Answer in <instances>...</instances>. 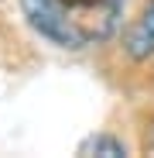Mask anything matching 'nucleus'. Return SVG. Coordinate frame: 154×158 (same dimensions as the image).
I'll return each mask as SVG.
<instances>
[{
	"mask_svg": "<svg viewBox=\"0 0 154 158\" xmlns=\"http://www.w3.org/2000/svg\"><path fill=\"white\" fill-rule=\"evenodd\" d=\"M79 155H113L116 158V155H127V144L110 138V134H96V138H86L79 144Z\"/></svg>",
	"mask_w": 154,
	"mask_h": 158,
	"instance_id": "7ed1b4c3",
	"label": "nucleus"
},
{
	"mask_svg": "<svg viewBox=\"0 0 154 158\" xmlns=\"http://www.w3.org/2000/svg\"><path fill=\"white\" fill-rule=\"evenodd\" d=\"M123 48L130 59H151L154 55V0L140 10V17L127 28L123 35Z\"/></svg>",
	"mask_w": 154,
	"mask_h": 158,
	"instance_id": "f03ea898",
	"label": "nucleus"
},
{
	"mask_svg": "<svg viewBox=\"0 0 154 158\" xmlns=\"http://www.w3.org/2000/svg\"><path fill=\"white\" fill-rule=\"evenodd\" d=\"M31 28L62 48L106 41L120 21L123 0H21Z\"/></svg>",
	"mask_w": 154,
	"mask_h": 158,
	"instance_id": "f257e3e1",
	"label": "nucleus"
}]
</instances>
